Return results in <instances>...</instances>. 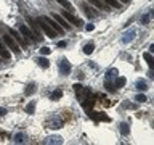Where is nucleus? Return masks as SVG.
<instances>
[{"mask_svg":"<svg viewBox=\"0 0 154 145\" xmlns=\"http://www.w3.org/2000/svg\"><path fill=\"white\" fill-rule=\"evenodd\" d=\"M19 34H21L24 39H29V40H32V42L37 40V36H35V34H34L27 26H24V24H21V26H19Z\"/></svg>","mask_w":154,"mask_h":145,"instance_id":"1","label":"nucleus"},{"mask_svg":"<svg viewBox=\"0 0 154 145\" xmlns=\"http://www.w3.org/2000/svg\"><path fill=\"white\" fill-rule=\"evenodd\" d=\"M3 40H5V44L8 45V48H11V50L14 52V53H19L21 52V48H19V45L16 44V40L11 37V36H3Z\"/></svg>","mask_w":154,"mask_h":145,"instance_id":"2","label":"nucleus"},{"mask_svg":"<svg viewBox=\"0 0 154 145\" xmlns=\"http://www.w3.org/2000/svg\"><path fill=\"white\" fill-rule=\"evenodd\" d=\"M42 19L48 24V26H51V27H53V31H55L56 34H63V32H64V29H63V27L60 26V24H58V23L55 21V19H50V18H47V16H43Z\"/></svg>","mask_w":154,"mask_h":145,"instance_id":"3","label":"nucleus"},{"mask_svg":"<svg viewBox=\"0 0 154 145\" xmlns=\"http://www.w3.org/2000/svg\"><path fill=\"white\" fill-rule=\"evenodd\" d=\"M38 23H40V27H42V31L45 32V34H47V36L50 37V39L56 37V32L53 31V27H51V26H48V24H47L45 21H43V19H40V21H38Z\"/></svg>","mask_w":154,"mask_h":145,"instance_id":"4","label":"nucleus"},{"mask_svg":"<svg viewBox=\"0 0 154 145\" xmlns=\"http://www.w3.org/2000/svg\"><path fill=\"white\" fill-rule=\"evenodd\" d=\"M63 18H64L66 19V21H69L71 24H72V26H80V19H77L75 16H74V14H72V13H69V11H63Z\"/></svg>","mask_w":154,"mask_h":145,"instance_id":"5","label":"nucleus"},{"mask_svg":"<svg viewBox=\"0 0 154 145\" xmlns=\"http://www.w3.org/2000/svg\"><path fill=\"white\" fill-rule=\"evenodd\" d=\"M10 36H13V39L16 40L18 45H21V47H26V45H27V40H26V39H24V37H23L19 32H16V31H11V34H10Z\"/></svg>","mask_w":154,"mask_h":145,"instance_id":"6","label":"nucleus"},{"mask_svg":"<svg viewBox=\"0 0 154 145\" xmlns=\"http://www.w3.org/2000/svg\"><path fill=\"white\" fill-rule=\"evenodd\" d=\"M53 19H55V21L60 24V26L64 29V31H69V29H71V24H67L66 19L63 18V16H60V14H53Z\"/></svg>","mask_w":154,"mask_h":145,"instance_id":"7","label":"nucleus"},{"mask_svg":"<svg viewBox=\"0 0 154 145\" xmlns=\"http://www.w3.org/2000/svg\"><path fill=\"white\" fill-rule=\"evenodd\" d=\"M60 71L63 72V74H69L71 72V65L67 60H61L60 61Z\"/></svg>","mask_w":154,"mask_h":145,"instance_id":"8","label":"nucleus"},{"mask_svg":"<svg viewBox=\"0 0 154 145\" xmlns=\"http://www.w3.org/2000/svg\"><path fill=\"white\" fill-rule=\"evenodd\" d=\"M37 63H38V66L43 68V69H47V68L50 66V63H48V60H47L45 56H38L37 58Z\"/></svg>","mask_w":154,"mask_h":145,"instance_id":"9","label":"nucleus"},{"mask_svg":"<svg viewBox=\"0 0 154 145\" xmlns=\"http://www.w3.org/2000/svg\"><path fill=\"white\" fill-rule=\"evenodd\" d=\"M0 56L2 58H5V60H10V56H11V53H10L7 48H5L2 44H0Z\"/></svg>","mask_w":154,"mask_h":145,"instance_id":"10","label":"nucleus"},{"mask_svg":"<svg viewBox=\"0 0 154 145\" xmlns=\"http://www.w3.org/2000/svg\"><path fill=\"white\" fill-rule=\"evenodd\" d=\"M29 24H31V27L34 29V34H35V36H40V29H38V24L34 21V19H31V18H29Z\"/></svg>","mask_w":154,"mask_h":145,"instance_id":"11","label":"nucleus"},{"mask_svg":"<svg viewBox=\"0 0 154 145\" xmlns=\"http://www.w3.org/2000/svg\"><path fill=\"white\" fill-rule=\"evenodd\" d=\"M144 60L148 61L149 68H151V69H152V68H154V58L151 56V53H144Z\"/></svg>","mask_w":154,"mask_h":145,"instance_id":"12","label":"nucleus"},{"mask_svg":"<svg viewBox=\"0 0 154 145\" xmlns=\"http://www.w3.org/2000/svg\"><path fill=\"white\" fill-rule=\"evenodd\" d=\"M93 50H95V44H87V45L84 47V52L87 53V55H90V53H93Z\"/></svg>","mask_w":154,"mask_h":145,"instance_id":"13","label":"nucleus"},{"mask_svg":"<svg viewBox=\"0 0 154 145\" xmlns=\"http://www.w3.org/2000/svg\"><path fill=\"white\" fill-rule=\"evenodd\" d=\"M61 95H63V90H61V89H56V90L51 94L50 98H51V100H58V98H61Z\"/></svg>","mask_w":154,"mask_h":145,"instance_id":"14","label":"nucleus"},{"mask_svg":"<svg viewBox=\"0 0 154 145\" xmlns=\"http://www.w3.org/2000/svg\"><path fill=\"white\" fill-rule=\"evenodd\" d=\"M88 114H90L93 119H104V121H109V118H108L106 114H96V113H88Z\"/></svg>","mask_w":154,"mask_h":145,"instance_id":"15","label":"nucleus"},{"mask_svg":"<svg viewBox=\"0 0 154 145\" xmlns=\"http://www.w3.org/2000/svg\"><path fill=\"white\" fill-rule=\"evenodd\" d=\"M88 2H90L91 5H95L96 8H103V10H106V7L103 5V2H101V0H88Z\"/></svg>","mask_w":154,"mask_h":145,"instance_id":"16","label":"nucleus"},{"mask_svg":"<svg viewBox=\"0 0 154 145\" xmlns=\"http://www.w3.org/2000/svg\"><path fill=\"white\" fill-rule=\"evenodd\" d=\"M103 2H106L109 7H112V8H119L120 7V3L117 2V0H103Z\"/></svg>","mask_w":154,"mask_h":145,"instance_id":"17","label":"nucleus"},{"mask_svg":"<svg viewBox=\"0 0 154 145\" xmlns=\"http://www.w3.org/2000/svg\"><path fill=\"white\" fill-rule=\"evenodd\" d=\"M137 89H138V90H146V89H148V84H146L144 81H138V82H137Z\"/></svg>","mask_w":154,"mask_h":145,"instance_id":"18","label":"nucleus"},{"mask_svg":"<svg viewBox=\"0 0 154 145\" xmlns=\"http://www.w3.org/2000/svg\"><path fill=\"white\" fill-rule=\"evenodd\" d=\"M34 92H35V85H34V84H29L27 89L24 90V94H26V95H32Z\"/></svg>","mask_w":154,"mask_h":145,"instance_id":"19","label":"nucleus"},{"mask_svg":"<svg viewBox=\"0 0 154 145\" xmlns=\"http://www.w3.org/2000/svg\"><path fill=\"white\" fill-rule=\"evenodd\" d=\"M56 2H58V3H61L63 7H66L67 10H71V11H72V5L67 2V0H56Z\"/></svg>","mask_w":154,"mask_h":145,"instance_id":"20","label":"nucleus"},{"mask_svg":"<svg viewBox=\"0 0 154 145\" xmlns=\"http://www.w3.org/2000/svg\"><path fill=\"white\" fill-rule=\"evenodd\" d=\"M128 130H130V129H128V126L125 124V123L120 124V132H122L124 135H127V134H128Z\"/></svg>","mask_w":154,"mask_h":145,"instance_id":"21","label":"nucleus"},{"mask_svg":"<svg viewBox=\"0 0 154 145\" xmlns=\"http://www.w3.org/2000/svg\"><path fill=\"white\" fill-rule=\"evenodd\" d=\"M124 84H125V79H124V77H119L117 82H116V87H122Z\"/></svg>","mask_w":154,"mask_h":145,"instance_id":"22","label":"nucleus"},{"mask_svg":"<svg viewBox=\"0 0 154 145\" xmlns=\"http://www.w3.org/2000/svg\"><path fill=\"white\" fill-rule=\"evenodd\" d=\"M135 100H137V102H141V103H143V102H146L148 98H146L144 95H141V94H140V95H137V97H135Z\"/></svg>","mask_w":154,"mask_h":145,"instance_id":"23","label":"nucleus"},{"mask_svg":"<svg viewBox=\"0 0 154 145\" xmlns=\"http://www.w3.org/2000/svg\"><path fill=\"white\" fill-rule=\"evenodd\" d=\"M84 10H85V13H87V14H88V16H93V14H95L93 11H90V10H91V8H90V7H87V5H84Z\"/></svg>","mask_w":154,"mask_h":145,"instance_id":"24","label":"nucleus"},{"mask_svg":"<svg viewBox=\"0 0 154 145\" xmlns=\"http://www.w3.org/2000/svg\"><path fill=\"white\" fill-rule=\"evenodd\" d=\"M34 106H35V103H29L26 111H27V113H34Z\"/></svg>","mask_w":154,"mask_h":145,"instance_id":"25","label":"nucleus"},{"mask_svg":"<svg viewBox=\"0 0 154 145\" xmlns=\"http://www.w3.org/2000/svg\"><path fill=\"white\" fill-rule=\"evenodd\" d=\"M40 52H42V55H48V53H50L51 50H50V48H48V47H43Z\"/></svg>","mask_w":154,"mask_h":145,"instance_id":"26","label":"nucleus"},{"mask_svg":"<svg viewBox=\"0 0 154 145\" xmlns=\"http://www.w3.org/2000/svg\"><path fill=\"white\" fill-rule=\"evenodd\" d=\"M66 45H67V42H66V40H60V42H58V47H61V48H63V47H66Z\"/></svg>","mask_w":154,"mask_h":145,"instance_id":"27","label":"nucleus"},{"mask_svg":"<svg viewBox=\"0 0 154 145\" xmlns=\"http://www.w3.org/2000/svg\"><path fill=\"white\" fill-rule=\"evenodd\" d=\"M85 29H87V31H93V29H95V26H93V24H87V26H85Z\"/></svg>","mask_w":154,"mask_h":145,"instance_id":"28","label":"nucleus"},{"mask_svg":"<svg viewBox=\"0 0 154 145\" xmlns=\"http://www.w3.org/2000/svg\"><path fill=\"white\" fill-rule=\"evenodd\" d=\"M14 140H16V142H23V135H21V134L16 135V139H14Z\"/></svg>","mask_w":154,"mask_h":145,"instance_id":"29","label":"nucleus"},{"mask_svg":"<svg viewBox=\"0 0 154 145\" xmlns=\"http://www.w3.org/2000/svg\"><path fill=\"white\" fill-rule=\"evenodd\" d=\"M5 113H7V111H5V110H3V108H0V116H3V114H5Z\"/></svg>","mask_w":154,"mask_h":145,"instance_id":"30","label":"nucleus"},{"mask_svg":"<svg viewBox=\"0 0 154 145\" xmlns=\"http://www.w3.org/2000/svg\"><path fill=\"white\" fill-rule=\"evenodd\" d=\"M120 2H122V3H127V2H128V0H120Z\"/></svg>","mask_w":154,"mask_h":145,"instance_id":"31","label":"nucleus"}]
</instances>
